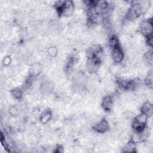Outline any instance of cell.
Instances as JSON below:
<instances>
[{
    "instance_id": "obj_3",
    "label": "cell",
    "mask_w": 153,
    "mask_h": 153,
    "mask_svg": "<svg viewBox=\"0 0 153 153\" xmlns=\"http://www.w3.org/2000/svg\"><path fill=\"white\" fill-rule=\"evenodd\" d=\"M94 130L97 133H105L109 131V124L107 120L103 119L100 120L98 123H97L93 127Z\"/></svg>"
},
{
    "instance_id": "obj_11",
    "label": "cell",
    "mask_w": 153,
    "mask_h": 153,
    "mask_svg": "<svg viewBox=\"0 0 153 153\" xmlns=\"http://www.w3.org/2000/svg\"><path fill=\"white\" fill-rule=\"evenodd\" d=\"M3 63H4V65L5 66L8 65L11 63V58L8 56L5 57L3 60Z\"/></svg>"
},
{
    "instance_id": "obj_6",
    "label": "cell",
    "mask_w": 153,
    "mask_h": 153,
    "mask_svg": "<svg viewBox=\"0 0 153 153\" xmlns=\"http://www.w3.org/2000/svg\"><path fill=\"white\" fill-rule=\"evenodd\" d=\"M141 112L146 115L148 117H152L153 113V107L151 102L146 101L145 102L141 108Z\"/></svg>"
},
{
    "instance_id": "obj_9",
    "label": "cell",
    "mask_w": 153,
    "mask_h": 153,
    "mask_svg": "<svg viewBox=\"0 0 153 153\" xmlns=\"http://www.w3.org/2000/svg\"><path fill=\"white\" fill-rule=\"evenodd\" d=\"M58 53V50L54 45L49 47L47 49V54L51 57H55L57 56Z\"/></svg>"
},
{
    "instance_id": "obj_1",
    "label": "cell",
    "mask_w": 153,
    "mask_h": 153,
    "mask_svg": "<svg viewBox=\"0 0 153 153\" xmlns=\"http://www.w3.org/2000/svg\"><path fill=\"white\" fill-rule=\"evenodd\" d=\"M140 30L142 34L145 37L152 35V23L151 19L142 21L140 24Z\"/></svg>"
},
{
    "instance_id": "obj_2",
    "label": "cell",
    "mask_w": 153,
    "mask_h": 153,
    "mask_svg": "<svg viewBox=\"0 0 153 153\" xmlns=\"http://www.w3.org/2000/svg\"><path fill=\"white\" fill-rule=\"evenodd\" d=\"M111 58L115 63H120L123 62L124 58V54L122 48L119 46L111 49Z\"/></svg>"
},
{
    "instance_id": "obj_10",
    "label": "cell",
    "mask_w": 153,
    "mask_h": 153,
    "mask_svg": "<svg viewBox=\"0 0 153 153\" xmlns=\"http://www.w3.org/2000/svg\"><path fill=\"white\" fill-rule=\"evenodd\" d=\"M9 113L13 117H17L19 115V110L16 106L12 105L9 108Z\"/></svg>"
},
{
    "instance_id": "obj_7",
    "label": "cell",
    "mask_w": 153,
    "mask_h": 153,
    "mask_svg": "<svg viewBox=\"0 0 153 153\" xmlns=\"http://www.w3.org/2000/svg\"><path fill=\"white\" fill-rule=\"evenodd\" d=\"M136 149V143L130 140L126 144L123 148V152H135V149Z\"/></svg>"
},
{
    "instance_id": "obj_8",
    "label": "cell",
    "mask_w": 153,
    "mask_h": 153,
    "mask_svg": "<svg viewBox=\"0 0 153 153\" xmlns=\"http://www.w3.org/2000/svg\"><path fill=\"white\" fill-rule=\"evenodd\" d=\"M11 94L14 97V99H15L16 100H19L22 97L23 92L20 88H16L11 90Z\"/></svg>"
},
{
    "instance_id": "obj_5",
    "label": "cell",
    "mask_w": 153,
    "mask_h": 153,
    "mask_svg": "<svg viewBox=\"0 0 153 153\" xmlns=\"http://www.w3.org/2000/svg\"><path fill=\"white\" fill-rule=\"evenodd\" d=\"M53 118V114L50 109L44 111L40 115L39 119L41 123L46 124L49 123Z\"/></svg>"
},
{
    "instance_id": "obj_4",
    "label": "cell",
    "mask_w": 153,
    "mask_h": 153,
    "mask_svg": "<svg viewBox=\"0 0 153 153\" xmlns=\"http://www.w3.org/2000/svg\"><path fill=\"white\" fill-rule=\"evenodd\" d=\"M102 107L105 111L110 112L114 105V99L112 96L110 95L105 96L102 99Z\"/></svg>"
}]
</instances>
